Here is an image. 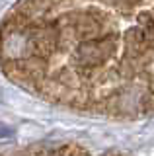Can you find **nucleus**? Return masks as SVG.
Wrapping results in <instances>:
<instances>
[{
  "instance_id": "1",
  "label": "nucleus",
  "mask_w": 154,
  "mask_h": 156,
  "mask_svg": "<svg viewBox=\"0 0 154 156\" xmlns=\"http://www.w3.org/2000/svg\"><path fill=\"white\" fill-rule=\"evenodd\" d=\"M0 55L6 61H27L33 57V43L30 31L20 27H10L4 31L0 43Z\"/></svg>"
},
{
  "instance_id": "2",
  "label": "nucleus",
  "mask_w": 154,
  "mask_h": 156,
  "mask_svg": "<svg viewBox=\"0 0 154 156\" xmlns=\"http://www.w3.org/2000/svg\"><path fill=\"white\" fill-rule=\"evenodd\" d=\"M115 53V41L111 37L94 39V41L80 43L76 58L82 66H102L107 58H111Z\"/></svg>"
},
{
  "instance_id": "3",
  "label": "nucleus",
  "mask_w": 154,
  "mask_h": 156,
  "mask_svg": "<svg viewBox=\"0 0 154 156\" xmlns=\"http://www.w3.org/2000/svg\"><path fill=\"white\" fill-rule=\"evenodd\" d=\"M31 43H33V51H37L43 57H49L55 51L57 43H59V33L53 27H37L30 31Z\"/></svg>"
},
{
  "instance_id": "4",
  "label": "nucleus",
  "mask_w": 154,
  "mask_h": 156,
  "mask_svg": "<svg viewBox=\"0 0 154 156\" xmlns=\"http://www.w3.org/2000/svg\"><path fill=\"white\" fill-rule=\"evenodd\" d=\"M144 104V94L141 90H121L113 100L115 109L119 111H137Z\"/></svg>"
},
{
  "instance_id": "5",
  "label": "nucleus",
  "mask_w": 154,
  "mask_h": 156,
  "mask_svg": "<svg viewBox=\"0 0 154 156\" xmlns=\"http://www.w3.org/2000/svg\"><path fill=\"white\" fill-rule=\"evenodd\" d=\"M74 29H76V35L82 39V41H94V39H98L100 33H102L100 22L94 16H90V14L80 16L78 22H76V26H74Z\"/></svg>"
},
{
  "instance_id": "6",
  "label": "nucleus",
  "mask_w": 154,
  "mask_h": 156,
  "mask_svg": "<svg viewBox=\"0 0 154 156\" xmlns=\"http://www.w3.org/2000/svg\"><path fill=\"white\" fill-rule=\"evenodd\" d=\"M125 47H127V51L131 53L133 57L141 55L144 51V47H146V37H144V31L141 27L127 29V33H125Z\"/></svg>"
}]
</instances>
